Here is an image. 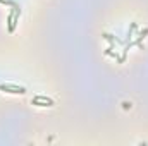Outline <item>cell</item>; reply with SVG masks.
Here are the masks:
<instances>
[{"label":"cell","instance_id":"obj_1","mask_svg":"<svg viewBox=\"0 0 148 146\" xmlns=\"http://www.w3.org/2000/svg\"><path fill=\"white\" fill-rule=\"evenodd\" d=\"M0 89L2 91H9V93H19V95H24L26 93V88L16 86V84H0Z\"/></svg>","mask_w":148,"mask_h":146},{"label":"cell","instance_id":"obj_2","mask_svg":"<svg viewBox=\"0 0 148 146\" xmlns=\"http://www.w3.org/2000/svg\"><path fill=\"white\" fill-rule=\"evenodd\" d=\"M33 105H38V107H53V100L45 98V96H36V98H33Z\"/></svg>","mask_w":148,"mask_h":146},{"label":"cell","instance_id":"obj_3","mask_svg":"<svg viewBox=\"0 0 148 146\" xmlns=\"http://www.w3.org/2000/svg\"><path fill=\"white\" fill-rule=\"evenodd\" d=\"M122 105H124V108H131V103H127V102H124Z\"/></svg>","mask_w":148,"mask_h":146}]
</instances>
